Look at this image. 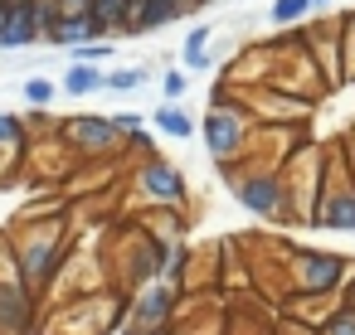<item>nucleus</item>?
I'll use <instances>...</instances> for the list:
<instances>
[{"instance_id": "obj_1", "label": "nucleus", "mask_w": 355, "mask_h": 335, "mask_svg": "<svg viewBox=\"0 0 355 335\" xmlns=\"http://www.w3.org/2000/svg\"><path fill=\"white\" fill-rule=\"evenodd\" d=\"M10 253H15V267H20V277L35 296H49L59 287L64 267L73 262V248H69V233L59 228V219L10 233Z\"/></svg>"}, {"instance_id": "obj_2", "label": "nucleus", "mask_w": 355, "mask_h": 335, "mask_svg": "<svg viewBox=\"0 0 355 335\" xmlns=\"http://www.w3.org/2000/svg\"><path fill=\"white\" fill-rule=\"evenodd\" d=\"M224 180H229V194L258 214V219H292V199H287V180L282 170H248V165H234L224 161Z\"/></svg>"}, {"instance_id": "obj_3", "label": "nucleus", "mask_w": 355, "mask_h": 335, "mask_svg": "<svg viewBox=\"0 0 355 335\" xmlns=\"http://www.w3.org/2000/svg\"><path fill=\"white\" fill-rule=\"evenodd\" d=\"M248 141H253V117H248V107H239V102H229V98L219 93L214 107L205 112V151L224 165V161H239V156L248 151Z\"/></svg>"}, {"instance_id": "obj_4", "label": "nucleus", "mask_w": 355, "mask_h": 335, "mask_svg": "<svg viewBox=\"0 0 355 335\" xmlns=\"http://www.w3.org/2000/svg\"><path fill=\"white\" fill-rule=\"evenodd\" d=\"M292 282H297V291L302 296H336L340 291V282L350 277V257L345 253H326V248H297L292 253Z\"/></svg>"}, {"instance_id": "obj_5", "label": "nucleus", "mask_w": 355, "mask_h": 335, "mask_svg": "<svg viewBox=\"0 0 355 335\" xmlns=\"http://www.w3.org/2000/svg\"><path fill=\"white\" fill-rule=\"evenodd\" d=\"M132 185H137V194H141L146 204H156V209H190L185 175H180L171 161H161L156 151L141 156V165L132 170Z\"/></svg>"}, {"instance_id": "obj_6", "label": "nucleus", "mask_w": 355, "mask_h": 335, "mask_svg": "<svg viewBox=\"0 0 355 335\" xmlns=\"http://www.w3.org/2000/svg\"><path fill=\"white\" fill-rule=\"evenodd\" d=\"M59 132H64V146L78 161H103V156H112V151L127 146V136L117 132L112 117H69Z\"/></svg>"}, {"instance_id": "obj_7", "label": "nucleus", "mask_w": 355, "mask_h": 335, "mask_svg": "<svg viewBox=\"0 0 355 335\" xmlns=\"http://www.w3.org/2000/svg\"><path fill=\"white\" fill-rule=\"evenodd\" d=\"M35 311H40V296L25 287L20 267H15V253H10V267L0 272V335H20L35 325Z\"/></svg>"}, {"instance_id": "obj_8", "label": "nucleus", "mask_w": 355, "mask_h": 335, "mask_svg": "<svg viewBox=\"0 0 355 335\" xmlns=\"http://www.w3.org/2000/svg\"><path fill=\"white\" fill-rule=\"evenodd\" d=\"M311 228H336V233H355V180L350 175H326V190L311 209Z\"/></svg>"}, {"instance_id": "obj_9", "label": "nucleus", "mask_w": 355, "mask_h": 335, "mask_svg": "<svg viewBox=\"0 0 355 335\" xmlns=\"http://www.w3.org/2000/svg\"><path fill=\"white\" fill-rule=\"evenodd\" d=\"M180 287H171L166 277H151V282H141L137 287V296H132V325H175V316H180Z\"/></svg>"}, {"instance_id": "obj_10", "label": "nucleus", "mask_w": 355, "mask_h": 335, "mask_svg": "<svg viewBox=\"0 0 355 335\" xmlns=\"http://www.w3.org/2000/svg\"><path fill=\"white\" fill-rule=\"evenodd\" d=\"M40 44V15H35V0H10V20L6 35H0V54H20Z\"/></svg>"}, {"instance_id": "obj_11", "label": "nucleus", "mask_w": 355, "mask_h": 335, "mask_svg": "<svg viewBox=\"0 0 355 335\" xmlns=\"http://www.w3.org/2000/svg\"><path fill=\"white\" fill-rule=\"evenodd\" d=\"M180 15H190V0H137V10H132V39L137 35H156L166 25H175Z\"/></svg>"}, {"instance_id": "obj_12", "label": "nucleus", "mask_w": 355, "mask_h": 335, "mask_svg": "<svg viewBox=\"0 0 355 335\" xmlns=\"http://www.w3.org/2000/svg\"><path fill=\"white\" fill-rule=\"evenodd\" d=\"M88 39H112V35L93 15H59L54 30L44 35V44H54V49H73V44H88Z\"/></svg>"}, {"instance_id": "obj_13", "label": "nucleus", "mask_w": 355, "mask_h": 335, "mask_svg": "<svg viewBox=\"0 0 355 335\" xmlns=\"http://www.w3.org/2000/svg\"><path fill=\"white\" fill-rule=\"evenodd\" d=\"M146 127L161 132V136H171V141H190V136H195V117H190V107H180V102H161V107H151Z\"/></svg>"}, {"instance_id": "obj_14", "label": "nucleus", "mask_w": 355, "mask_h": 335, "mask_svg": "<svg viewBox=\"0 0 355 335\" xmlns=\"http://www.w3.org/2000/svg\"><path fill=\"white\" fill-rule=\"evenodd\" d=\"M103 78H107V69L73 59V64L64 69V78H59V93H69V98H88V93H103Z\"/></svg>"}, {"instance_id": "obj_15", "label": "nucleus", "mask_w": 355, "mask_h": 335, "mask_svg": "<svg viewBox=\"0 0 355 335\" xmlns=\"http://www.w3.org/2000/svg\"><path fill=\"white\" fill-rule=\"evenodd\" d=\"M209 25H195L190 35H185V44H180V59H185V73L195 78V73H205V69H214V54H209Z\"/></svg>"}, {"instance_id": "obj_16", "label": "nucleus", "mask_w": 355, "mask_h": 335, "mask_svg": "<svg viewBox=\"0 0 355 335\" xmlns=\"http://www.w3.org/2000/svg\"><path fill=\"white\" fill-rule=\"evenodd\" d=\"M132 10H137V0H93V20L107 35H127L132 30Z\"/></svg>"}, {"instance_id": "obj_17", "label": "nucleus", "mask_w": 355, "mask_h": 335, "mask_svg": "<svg viewBox=\"0 0 355 335\" xmlns=\"http://www.w3.org/2000/svg\"><path fill=\"white\" fill-rule=\"evenodd\" d=\"M151 78H156V69H151V64H137V69H107L103 93H137V88H146Z\"/></svg>"}, {"instance_id": "obj_18", "label": "nucleus", "mask_w": 355, "mask_h": 335, "mask_svg": "<svg viewBox=\"0 0 355 335\" xmlns=\"http://www.w3.org/2000/svg\"><path fill=\"white\" fill-rule=\"evenodd\" d=\"M30 141H25V117L15 112H0V156H20Z\"/></svg>"}, {"instance_id": "obj_19", "label": "nucleus", "mask_w": 355, "mask_h": 335, "mask_svg": "<svg viewBox=\"0 0 355 335\" xmlns=\"http://www.w3.org/2000/svg\"><path fill=\"white\" fill-rule=\"evenodd\" d=\"M306 15H311V0H272V6H268V20H272V25H282V30L302 25Z\"/></svg>"}, {"instance_id": "obj_20", "label": "nucleus", "mask_w": 355, "mask_h": 335, "mask_svg": "<svg viewBox=\"0 0 355 335\" xmlns=\"http://www.w3.org/2000/svg\"><path fill=\"white\" fill-rule=\"evenodd\" d=\"M25 102L30 107H54V98H59V83L54 78H44V73H35V78H25Z\"/></svg>"}, {"instance_id": "obj_21", "label": "nucleus", "mask_w": 355, "mask_h": 335, "mask_svg": "<svg viewBox=\"0 0 355 335\" xmlns=\"http://www.w3.org/2000/svg\"><path fill=\"white\" fill-rule=\"evenodd\" d=\"M316 335H355V306H336L326 320H316Z\"/></svg>"}, {"instance_id": "obj_22", "label": "nucleus", "mask_w": 355, "mask_h": 335, "mask_svg": "<svg viewBox=\"0 0 355 335\" xmlns=\"http://www.w3.org/2000/svg\"><path fill=\"white\" fill-rule=\"evenodd\" d=\"M161 93H166V102H180V98L190 93V73H185V69H171V73H161Z\"/></svg>"}, {"instance_id": "obj_23", "label": "nucleus", "mask_w": 355, "mask_h": 335, "mask_svg": "<svg viewBox=\"0 0 355 335\" xmlns=\"http://www.w3.org/2000/svg\"><path fill=\"white\" fill-rule=\"evenodd\" d=\"M69 54H73V59H83V64H103V59L112 54V39H88V44H73Z\"/></svg>"}, {"instance_id": "obj_24", "label": "nucleus", "mask_w": 355, "mask_h": 335, "mask_svg": "<svg viewBox=\"0 0 355 335\" xmlns=\"http://www.w3.org/2000/svg\"><path fill=\"white\" fill-rule=\"evenodd\" d=\"M112 122H117V132H122V136H132V132H141V127H146V117H141V112H112Z\"/></svg>"}, {"instance_id": "obj_25", "label": "nucleus", "mask_w": 355, "mask_h": 335, "mask_svg": "<svg viewBox=\"0 0 355 335\" xmlns=\"http://www.w3.org/2000/svg\"><path fill=\"white\" fill-rule=\"evenodd\" d=\"M117 335H171V325H132V320H127Z\"/></svg>"}, {"instance_id": "obj_26", "label": "nucleus", "mask_w": 355, "mask_h": 335, "mask_svg": "<svg viewBox=\"0 0 355 335\" xmlns=\"http://www.w3.org/2000/svg\"><path fill=\"white\" fill-rule=\"evenodd\" d=\"M336 296H340V306H355V267H350V277L340 282V291H336Z\"/></svg>"}, {"instance_id": "obj_27", "label": "nucleus", "mask_w": 355, "mask_h": 335, "mask_svg": "<svg viewBox=\"0 0 355 335\" xmlns=\"http://www.w3.org/2000/svg\"><path fill=\"white\" fill-rule=\"evenodd\" d=\"M340 35H345V39H355V10H345V15H340Z\"/></svg>"}, {"instance_id": "obj_28", "label": "nucleus", "mask_w": 355, "mask_h": 335, "mask_svg": "<svg viewBox=\"0 0 355 335\" xmlns=\"http://www.w3.org/2000/svg\"><path fill=\"white\" fill-rule=\"evenodd\" d=\"M6 20H10V0H0V35H6Z\"/></svg>"}, {"instance_id": "obj_29", "label": "nucleus", "mask_w": 355, "mask_h": 335, "mask_svg": "<svg viewBox=\"0 0 355 335\" xmlns=\"http://www.w3.org/2000/svg\"><path fill=\"white\" fill-rule=\"evenodd\" d=\"M205 6H214V0H190V10H205Z\"/></svg>"}, {"instance_id": "obj_30", "label": "nucleus", "mask_w": 355, "mask_h": 335, "mask_svg": "<svg viewBox=\"0 0 355 335\" xmlns=\"http://www.w3.org/2000/svg\"><path fill=\"white\" fill-rule=\"evenodd\" d=\"M20 335H49V330H35V325H30V330H20Z\"/></svg>"}, {"instance_id": "obj_31", "label": "nucleus", "mask_w": 355, "mask_h": 335, "mask_svg": "<svg viewBox=\"0 0 355 335\" xmlns=\"http://www.w3.org/2000/svg\"><path fill=\"white\" fill-rule=\"evenodd\" d=\"M321 6H326V0H311V10H321Z\"/></svg>"}]
</instances>
